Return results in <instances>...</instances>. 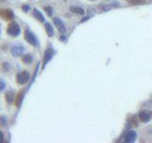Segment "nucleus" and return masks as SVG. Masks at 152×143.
<instances>
[{"label": "nucleus", "instance_id": "1", "mask_svg": "<svg viewBox=\"0 0 152 143\" xmlns=\"http://www.w3.org/2000/svg\"><path fill=\"white\" fill-rule=\"evenodd\" d=\"M7 33L13 36H17L20 34V27L16 22H10L7 28Z\"/></svg>", "mask_w": 152, "mask_h": 143}, {"label": "nucleus", "instance_id": "2", "mask_svg": "<svg viewBox=\"0 0 152 143\" xmlns=\"http://www.w3.org/2000/svg\"><path fill=\"white\" fill-rule=\"evenodd\" d=\"M24 37H25V40H26L28 43H30L31 45H32V46H37V44H38L37 38H36V36L31 33V31H29V30L25 31Z\"/></svg>", "mask_w": 152, "mask_h": 143}, {"label": "nucleus", "instance_id": "3", "mask_svg": "<svg viewBox=\"0 0 152 143\" xmlns=\"http://www.w3.org/2000/svg\"><path fill=\"white\" fill-rule=\"evenodd\" d=\"M0 17H2L4 20H12L14 17L13 11L10 9H0Z\"/></svg>", "mask_w": 152, "mask_h": 143}, {"label": "nucleus", "instance_id": "4", "mask_svg": "<svg viewBox=\"0 0 152 143\" xmlns=\"http://www.w3.org/2000/svg\"><path fill=\"white\" fill-rule=\"evenodd\" d=\"M29 78H30V76H29V74L27 73V72L23 71V72H20V73L17 74L16 81H17L18 84L23 85V84H25L29 80Z\"/></svg>", "mask_w": 152, "mask_h": 143}, {"label": "nucleus", "instance_id": "5", "mask_svg": "<svg viewBox=\"0 0 152 143\" xmlns=\"http://www.w3.org/2000/svg\"><path fill=\"white\" fill-rule=\"evenodd\" d=\"M24 53V47L22 45H14L12 48V55L14 56H19Z\"/></svg>", "mask_w": 152, "mask_h": 143}, {"label": "nucleus", "instance_id": "6", "mask_svg": "<svg viewBox=\"0 0 152 143\" xmlns=\"http://www.w3.org/2000/svg\"><path fill=\"white\" fill-rule=\"evenodd\" d=\"M53 23L55 24L56 28L58 29L60 33H65V32H66V28H65V25H64V23L62 22V21H61V19L55 17V18H53Z\"/></svg>", "mask_w": 152, "mask_h": 143}, {"label": "nucleus", "instance_id": "7", "mask_svg": "<svg viewBox=\"0 0 152 143\" xmlns=\"http://www.w3.org/2000/svg\"><path fill=\"white\" fill-rule=\"evenodd\" d=\"M53 55V52H52V50L49 48V49H47L46 50V52H45V55H44V64H43V68H44L46 66V64L48 63L50 59H52V57Z\"/></svg>", "mask_w": 152, "mask_h": 143}, {"label": "nucleus", "instance_id": "8", "mask_svg": "<svg viewBox=\"0 0 152 143\" xmlns=\"http://www.w3.org/2000/svg\"><path fill=\"white\" fill-rule=\"evenodd\" d=\"M136 137H137V135H136L135 132L130 131V132H128V133L126 135V137H125V141L128 142V143L134 142L135 139H136Z\"/></svg>", "mask_w": 152, "mask_h": 143}, {"label": "nucleus", "instance_id": "9", "mask_svg": "<svg viewBox=\"0 0 152 143\" xmlns=\"http://www.w3.org/2000/svg\"><path fill=\"white\" fill-rule=\"evenodd\" d=\"M139 119L144 123L148 122L150 120V114L146 112H141L139 114Z\"/></svg>", "mask_w": 152, "mask_h": 143}, {"label": "nucleus", "instance_id": "10", "mask_svg": "<svg viewBox=\"0 0 152 143\" xmlns=\"http://www.w3.org/2000/svg\"><path fill=\"white\" fill-rule=\"evenodd\" d=\"M32 15H33V17H35V19H37L38 21H40V22H44L45 21V17L43 16V14L39 12L38 10H33Z\"/></svg>", "mask_w": 152, "mask_h": 143}, {"label": "nucleus", "instance_id": "11", "mask_svg": "<svg viewBox=\"0 0 152 143\" xmlns=\"http://www.w3.org/2000/svg\"><path fill=\"white\" fill-rule=\"evenodd\" d=\"M23 96H24L23 92H20L19 94L15 96V101H14V103H15V105L17 107H20L21 103H22V101H23Z\"/></svg>", "mask_w": 152, "mask_h": 143}, {"label": "nucleus", "instance_id": "12", "mask_svg": "<svg viewBox=\"0 0 152 143\" xmlns=\"http://www.w3.org/2000/svg\"><path fill=\"white\" fill-rule=\"evenodd\" d=\"M45 29H46L47 34H48V35H49L50 37L53 36L54 32H53V28L52 27V25H50V23H46L45 24Z\"/></svg>", "mask_w": 152, "mask_h": 143}, {"label": "nucleus", "instance_id": "13", "mask_svg": "<svg viewBox=\"0 0 152 143\" xmlns=\"http://www.w3.org/2000/svg\"><path fill=\"white\" fill-rule=\"evenodd\" d=\"M5 98H6V101L8 102L9 104H10V103H13V99H14V94L13 92H7Z\"/></svg>", "mask_w": 152, "mask_h": 143}, {"label": "nucleus", "instance_id": "14", "mask_svg": "<svg viewBox=\"0 0 152 143\" xmlns=\"http://www.w3.org/2000/svg\"><path fill=\"white\" fill-rule=\"evenodd\" d=\"M70 11L72 13H79V14H84L85 11L83 10L82 8H78V7H71Z\"/></svg>", "mask_w": 152, "mask_h": 143}, {"label": "nucleus", "instance_id": "15", "mask_svg": "<svg viewBox=\"0 0 152 143\" xmlns=\"http://www.w3.org/2000/svg\"><path fill=\"white\" fill-rule=\"evenodd\" d=\"M22 61L26 64H30L32 61V56L31 55H26L22 57Z\"/></svg>", "mask_w": 152, "mask_h": 143}, {"label": "nucleus", "instance_id": "16", "mask_svg": "<svg viewBox=\"0 0 152 143\" xmlns=\"http://www.w3.org/2000/svg\"><path fill=\"white\" fill-rule=\"evenodd\" d=\"M128 2L132 5H137V4H143L144 0H128Z\"/></svg>", "mask_w": 152, "mask_h": 143}, {"label": "nucleus", "instance_id": "17", "mask_svg": "<svg viewBox=\"0 0 152 143\" xmlns=\"http://www.w3.org/2000/svg\"><path fill=\"white\" fill-rule=\"evenodd\" d=\"M7 124V118L3 116H0V126H6Z\"/></svg>", "mask_w": 152, "mask_h": 143}, {"label": "nucleus", "instance_id": "18", "mask_svg": "<svg viewBox=\"0 0 152 143\" xmlns=\"http://www.w3.org/2000/svg\"><path fill=\"white\" fill-rule=\"evenodd\" d=\"M2 69H3V71H4V72H7L10 69V64L7 63V62H4V63H3V65H2Z\"/></svg>", "mask_w": 152, "mask_h": 143}, {"label": "nucleus", "instance_id": "19", "mask_svg": "<svg viewBox=\"0 0 152 143\" xmlns=\"http://www.w3.org/2000/svg\"><path fill=\"white\" fill-rule=\"evenodd\" d=\"M5 82L3 81L2 79H0V91H2V90H4V88H5Z\"/></svg>", "mask_w": 152, "mask_h": 143}, {"label": "nucleus", "instance_id": "20", "mask_svg": "<svg viewBox=\"0 0 152 143\" xmlns=\"http://www.w3.org/2000/svg\"><path fill=\"white\" fill-rule=\"evenodd\" d=\"M45 11H46L47 13H48L49 15H52V8H50V7H46V8H45Z\"/></svg>", "mask_w": 152, "mask_h": 143}, {"label": "nucleus", "instance_id": "21", "mask_svg": "<svg viewBox=\"0 0 152 143\" xmlns=\"http://www.w3.org/2000/svg\"><path fill=\"white\" fill-rule=\"evenodd\" d=\"M22 10L24 11V12H28V11L30 10V7H29L28 5H24V6H22Z\"/></svg>", "mask_w": 152, "mask_h": 143}, {"label": "nucleus", "instance_id": "22", "mask_svg": "<svg viewBox=\"0 0 152 143\" xmlns=\"http://www.w3.org/2000/svg\"><path fill=\"white\" fill-rule=\"evenodd\" d=\"M3 139H4V135H3V133L1 131H0V142L3 141Z\"/></svg>", "mask_w": 152, "mask_h": 143}, {"label": "nucleus", "instance_id": "23", "mask_svg": "<svg viewBox=\"0 0 152 143\" xmlns=\"http://www.w3.org/2000/svg\"><path fill=\"white\" fill-rule=\"evenodd\" d=\"M60 39H61V40H62V41H64V39H65V37L63 36V37H60Z\"/></svg>", "mask_w": 152, "mask_h": 143}, {"label": "nucleus", "instance_id": "24", "mask_svg": "<svg viewBox=\"0 0 152 143\" xmlns=\"http://www.w3.org/2000/svg\"><path fill=\"white\" fill-rule=\"evenodd\" d=\"M0 1H5V0H0Z\"/></svg>", "mask_w": 152, "mask_h": 143}]
</instances>
